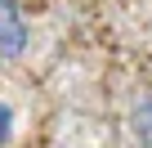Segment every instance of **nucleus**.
Segmentation results:
<instances>
[{
	"mask_svg": "<svg viewBox=\"0 0 152 148\" xmlns=\"http://www.w3.org/2000/svg\"><path fill=\"white\" fill-rule=\"evenodd\" d=\"M134 135H139L143 148H152V99L139 103V112H134Z\"/></svg>",
	"mask_w": 152,
	"mask_h": 148,
	"instance_id": "obj_2",
	"label": "nucleus"
},
{
	"mask_svg": "<svg viewBox=\"0 0 152 148\" xmlns=\"http://www.w3.org/2000/svg\"><path fill=\"white\" fill-rule=\"evenodd\" d=\"M9 130H14V108H9V103H0V148L9 144Z\"/></svg>",
	"mask_w": 152,
	"mask_h": 148,
	"instance_id": "obj_3",
	"label": "nucleus"
},
{
	"mask_svg": "<svg viewBox=\"0 0 152 148\" xmlns=\"http://www.w3.org/2000/svg\"><path fill=\"white\" fill-rule=\"evenodd\" d=\"M27 45V23L14 0H0V58H18Z\"/></svg>",
	"mask_w": 152,
	"mask_h": 148,
	"instance_id": "obj_1",
	"label": "nucleus"
}]
</instances>
